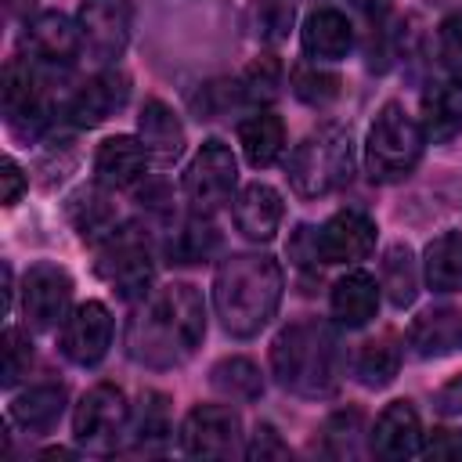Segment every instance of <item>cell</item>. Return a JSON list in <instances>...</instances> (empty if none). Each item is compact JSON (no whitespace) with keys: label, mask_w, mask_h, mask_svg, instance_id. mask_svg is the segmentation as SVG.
Segmentation results:
<instances>
[{"label":"cell","mask_w":462,"mask_h":462,"mask_svg":"<svg viewBox=\"0 0 462 462\" xmlns=\"http://www.w3.org/2000/svg\"><path fill=\"white\" fill-rule=\"evenodd\" d=\"M206 336V307L195 285L173 282L152 292L126 321V354L148 368H173Z\"/></svg>","instance_id":"1"},{"label":"cell","mask_w":462,"mask_h":462,"mask_svg":"<svg viewBox=\"0 0 462 462\" xmlns=\"http://www.w3.org/2000/svg\"><path fill=\"white\" fill-rule=\"evenodd\" d=\"M282 303V267L260 253H235L217 267L213 307L235 339L256 336Z\"/></svg>","instance_id":"2"},{"label":"cell","mask_w":462,"mask_h":462,"mask_svg":"<svg viewBox=\"0 0 462 462\" xmlns=\"http://www.w3.org/2000/svg\"><path fill=\"white\" fill-rule=\"evenodd\" d=\"M274 379L300 397H328L343 375L339 339L325 321H296L271 343Z\"/></svg>","instance_id":"3"},{"label":"cell","mask_w":462,"mask_h":462,"mask_svg":"<svg viewBox=\"0 0 462 462\" xmlns=\"http://www.w3.org/2000/svg\"><path fill=\"white\" fill-rule=\"evenodd\" d=\"M354 173V141L343 126H321L307 134L289 155V184L303 199L343 188Z\"/></svg>","instance_id":"4"},{"label":"cell","mask_w":462,"mask_h":462,"mask_svg":"<svg viewBox=\"0 0 462 462\" xmlns=\"http://www.w3.org/2000/svg\"><path fill=\"white\" fill-rule=\"evenodd\" d=\"M422 126L397 105H383L375 123L368 126V141H365V170L372 180L379 184H397L404 180L419 159H422Z\"/></svg>","instance_id":"5"},{"label":"cell","mask_w":462,"mask_h":462,"mask_svg":"<svg viewBox=\"0 0 462 462\" xmlns=\"http://www.w3.org/2000/svg\"><path fill=\"white\" fill-rule=\"evenodd\" d=\"M235 180H238V166L231 148L224 141H206L184 170V199L195 213L206 217L224 202H231Z\"/></svg>","instance_id":"6"},{"label":"cell","mask_w":462,"mask_h":462,"mask_svg":"<svg viewBox=\"0 0 462 462\" xmlns=\"http://www.w3.org/2000/svg\"><path fill=\"white\" fill-rule=\"evenodd\" d=\"M4 116L18 137H36L51 123V90L32 61H11L4 69Z\"/></svg>","instance_id":"7"},{"label":"cell","mask_w":462,"mask_h":462,"mask_svg":"<svg viewBox=\"0 0 462 462\" xmlns=\"http://www.w3.org/2000/svg\"><path fill=\"white\" fill-rule=\"evenodd\" d=\"M101 278H108L116 285L119 296H144L152 285V253H148V238L137 227H123L112 231L105 238L101 260H97Z\"/></svg>","instance_id":"8"},{"label":"cell","mask_w":462,"mask_h":462,"mask_svg":"<svg viewBox=\"0 0 462 462\" xmlns=\"http://www.w3.org/2000/svg\"><path fill=\"white\" fill-rule=\"evenodd\" d=\"M130 419V408H126V397L119 386L112 383H97L94 390L83 393V401L76 404V415H72V433L79 444L87 448H108L123 426Z\"/></svg>","instance_id":"9"},{"label":"cell","mask_w":462,"mask_h":462,"mask_svg":"<svg viewBox=\"0 0 462 462\" xmlns=\"http://www.w3.org/2000/svg\"><path fill=\"white\" fill-rule=\"evenodd\" d=\"M238 415L224 404H199L180 426V448L195 458H227L238 451Z\"/></svg>","instance_id":"10"},{"label":"cell","mask_w":462,"mask_h":462,"mask_svg":"<svg viewBox=\"0 0 462 462\" xmlns=\"http://www.w3.org/2000/svg\"><path fill=\"white\" fill-rule=\"evenodd\" d=\"M72 300V278L58 263H36L29 267L22 282V310L32 328H54L65 321Z\"/></svg>","instance_id":"11"},{"label":"cell","mask_w":462,"mask_h":462,"mask_svg":"<svg viewBox=\"0 0 462 462\" xmlns=\"http://www.w3.org/2000/svg\"><path fill=\"white\" fill-rule=\"evenodd\" d=\"M79 32L97 61H116L130 40V0H83Z\"/></svg>","instance_id":"12"},{"label":"cell","mask_w":462,"mask_h":462,"mask_svg":"<svg viewBox=\"0 0 462 462\" xmlns=\"http://www.w3.org/2000/svg\"><path fill=\"white\" fill-rule=\"evenodd\" d=\"M108 343H112V318H108V307L97 300L79 303L61 321V354L72 365H83V368L97 365L108 354Z\"/></svg>","instance_id":"13"},{"label":"cell","mask_w":462,"mask_h":462,"mask_svg":"<svg viewBox=\"0 0 462 462\" xmlns=\"http://www.w3.org/2000/svg\"><path fill=\"white\" fill-rule=\"evenodd\" d=\"M375 249V224L357 209H339L318 231V256L321 263H354Z\"/></svg>","instance_id":"14"},{"label":"cell","mask_w":462,"mask_h":462,"mask_svg":"<svg viewBox=\"0 0 462 462\" xmlns=\"http://www.w3.org/2000/svg\"><path fill=\"white\" fill-rule=\"evenodd\" d=\"M25 47L36 54V61L47 65H72L83 47V32L61 14V11H43L25 25Z\"/></svg>","instance_id":"15"},{"label":"cell","mask_w":462,"mask_h":462,"mask_svg":"<svg viewBox=\"0 0 462 462\" xmlns=\"http://www.w3.org/2000/svg\"><path fill=\"white\" fill-rule=\"evenodd\" d=\"M372 451L390 462L422 451V426L408 401H393L383 408V415L375 419V430H372Z\"/></svg>","instance_id":"16"},{"label":"cell","mask_w":462,"mask_h":462,"mask_svg":"<svg viewBox=\"0 0 462 462\" xmlns=\"http://www.w3.org/2000/svg\"><path fill=\"white\" fill-rule=\"evenodd\" d=\"M126 94H130L126 76L116 72V69H108V72L87 79V83L76 90V97L69 101L65 116H69L76 126H97V123L108 119L116 108H123Z\"/></svg>","instance_id":"17"},{"label":"cell","mask_w":462,"mask_h":462,"mask_svg":"<svg viewBox=\"0 0 462 462\" xmlns=\"http://www.w3.org/2000/svg\"><path fill=\"white\" fill-rule=\"evenodd\" d=\"M148 152L141 141L126 137V134H116L108 141H101L97 155H94V173H97V184L101 188H130L144 177L148 170Z\"/></svg>","instance_id":"18"},{"label":"cell","mask_w":462,"mask_h":462,"mask_svg":"<svg viewBox=\"0 0 462 462\" xmlns=\"http://www.w3.org/2000/svg\"><path fill=\"white\" fill-rule=\"evenodd\" d=\"M235 224L249 242H271L282 224V195L271 184H249L235 199Z\"/></svg>","instance_id":"19"},{"label":"cell","mask_w":462,"mask_h":462,"mask_svg":"<svg viewBox=\"0 0 462 462\" xmlns=\"http://www.w3.org/2000/svg\"><path fill=\"white\" fill-rule=\"evenodd\" d=\"M462 130V79H433L422 90V134L440 144Z\"/></svg>","instance_id":"20"},{"label":"cell","mask_w":462,"mask_h":462,"mask_svg":"<svg viewBox=\"0 0 462 462\" xmlns=\"http://www.w3.org/2000/svg\"><path fill=\"white\" fill-rule=\"evenodd\" d=\"M137 134H141V144L144 152L152 155V162L159 166H170L173 159H180L184 152V126L180 119L162 105V101H144L141 108V119H137Z\"/></svg>","instance_id":"21"},{"label":"cell","mask_w":462,"mask_h":462,"mask_svg":"<svg viewBox=\"0 0 462 462\" xmlns=\"http://www.w3.org/2000/svg\"><path fill=\"white\" fill-rule=\"evenodd\" d=\"M379 310V285L365 271H350L332 285V314L346 328H361Z\"/></svg>","instance_id":"22"},{"label":"cell","mask_w":462,"mask_h":462,"mask_svg":"<svg viewBox=\"0 0 462 462\" xmlns=\"http://www.w3.org/2000/svg\"><path fill=\"white\" fill-rule=\"evenodd\" d=\"M408 343L419 357H440V354H451L462 346V310H426L415 318L411 332H408Z\"/></svg>","instance_id":"23"},{"label":"cell","mask_w":462,"mask_h":462,"mask_svg":"<svg viewBox=\"0 0 462 462\" xmlns=\"http://www.w3.org/2000/svg\"><path fill=\"white\" fill-rule=\"evenodd\" d=\"M354 43V29L346 22V14L332 11V7H321L314 11L307 22H303V51L318 61H336L350 51Z\"/></svg>","instance_id":"24"},{"label":"cell","mask_w":462,"mask_h":462,"mask_svg":"<svg viewBox=\"0 0 462 462\" xmlns=\"http://www.w3.org/2000/svg\"><path fill=\"white\" fill-rule=\"evenodd\" d=\"M65 411V390L54 383L43 386H29L25 393H18L11 401V419L25 430V433H47Z\"/></svg>","instance_id":"25"},{"label":"cell","mask_w":462,"mask_h":462,"mask_svg":"<svg viewBox=\"0 0 462 462\" xmlns=\"http://www.w3.org/2000/svg\"><path fill=\"white\" fill-rule=\"evenodd\" d=\"M238 141H242V152L249 159V166H271L282 148H285V126L274 112H256L249 119H242L238 126Z\"/></svg>","instance_id":"26"},{"label":"cell","mask_w":462,"mask_h":462,"mask_svg":"<svg viewBox=\"0 0 462 462\" xmlns=\"http://www.w3.org/2000/svg\"><path fill=\"white\" fill-rule=\"evenodd\" d=\"M426 282L433 292L462 289V231H444L426 245Z\"/></svg>","instance_id":"27"},{"label":"cell","mask_w":462,"mask_h":462,"mask_svg":"<svg viewBox=\"0 0 462 462\" xmlns=\"http://www.w3.org/2000/svg\"><path fill=\"white\" fill-rule=\"evenodd\" d=\"M69 220H72V227L83 235V238H108L112 231H116V209H112V202L97 191V188H79L76 195H69Z\"/></svg>","instance_id":"28"},{"label":"cell","mask_w":462,"mask_h":462,"mask_svg":"<svg viewBox=\"0 0 462 462\" xmlns=\"http://www.w3.org/2000/svg\"><path fill=\"white\" fill-rule=\"evenodd\" d=\"M217 249H220V235L213 231L209 220H202V213H199L195 220L180 224V227L170 235V242H166L170 263H202V260H209Z\"/></svg>","instance_id":"29"},{"label":"cell","mask_w":462,"mask_h":462,"mask_svg":"<svg viewBox=\"0 0 462 462\" xmlns=\"http://www.w3.org/2000/svg\"><path fill=\"white\" fill-rule=\"evenodd\" d=\"M401 368V346L390 339V336H379V339H368L361 350H357V361H354V375L361 386H386Z\"/></svg>","instance_id":"30"},{"label":"cell","mask_w":462,"mask_h":462,"mask_svg":"<svg viewBox=\"0 0 462 462\" xmlns=\"http://www.w3.org/2000/svg\"><path fill=\"white\" fill-rule=\"evenodd\" d=\"M170 437V404L162 393L148 390L134 411V448L141 451H159Z\"/></svg>","instance_id":"31"},{"label":"cell","mask_w":462,"mask_h":462,"mask_svg":"<svg viewBox=\"0 0 462 462\" xmlns=\"http://www.w3.org/2000/svg\"><path fill=\"white\" fill-rule=\"evenodd\" d=\"M383 289L393 307H411L419 292V274L408 245H390L383 256Z\"/></svg>","instance_id":"32"},{"label":"cell","mask_w":462,"mask_h":462,"mask_svg":"<svg viewBox=\"0 0 462 462\" xmlns=\"http://www.w3.org/2000/svg\"><path fill=\"white\" fill-rule=\"evenodd\" d=\"M213 386L231 401H256L263 393V375L249 357H224L213 365Z\"/></svg>","instance_id":"33"},{"label":"cell","mask_w":462,"mask_h":462,"mask_svg":"<svg viewBox=\"0 0 462 462\" xmlns=\"http://www.w3.org/2000/svg\"><path fill=\"white\" fill-rule=\"evenodd\" d=\"M292 94L307 105H328L339 97V76L318 65H296L292 69Z\"/></svg>","instance_id":"34"},{"label":"cell","mask_w":462,"mask_h":462,"mask_svg":"<svg viewBox=\"0 0 462 462\" xmlns=\"http://www.w3.org/2000/svg\"><path fill=\"white\" fill-rule=\"evenodd\" d=\"M278 83H282V65H278L271 54H263V58H256V61L245 69V76H242V94H245V101H271V97L278 94Z\"/></svg>","instance_id":"35"},{"label":"cell","mask_w":462,"mask_h":462,"mask_svg":"<svg viewBox=\"0 0 462 462\" xmlns=\"http://www.w3.org/2000/svg\"><path fill=\"white\" fill-rule=\"evenodd\" d=\"M253 25L267 43H278L289 36L292 25V4L289 0H256L253 7Z\"/></svg>","instance_id":"36"},{"label":"cell","mask_w":462,"mask_h":462,"mask_svg":"<svg viewBox=\"0 0 462 462\" xmlns=\"http://www.w3.org/2000/svg\"><path fill=\"white\" fill-rule=\"evenodd\" d=\"M29 365H32V346H29V339L18 332V328H7L4 332V386H14L25 372H29Z\"/></svg>","instance_id":"37"},{"label":"cell","mask_w":462,"mask_h":462,"mask_svg":"<svg viewBox=\"0 0 462 462\" xmlns=\"http://www.w3.org/2000/svg\"><path fill=\"white\" fill-rule=\"evenodd\" d=\"M357 433H361V411H339L325 426V444H328L332 455H354L357 451L354 448Z\"/></svg>","instance_id":"38"},{"label":"cell","mask_w":462,"mask_h":462,"mask_svg":"<svg viewBox=\"0 0 462 462\" xmlns=\"http://www.w3.org/2000/svg\"><path fill=\"white\" fill-rule=\"evenodd\" d=\"M245 455H249V458H260V462H263V458H289V444L278 437L274 426L263 422V426L253 430V440H249Z\"/></svg>","instance_id":"39"},{"label":"cell","mask_w":462,"mask_h":462,"mask_svg":"<svg viewBox=\"0 0 462 462\" xmlns=\"http://www.w3.org/2000/svg\"><path fill=\"white\" fill-rule=\"evenodd\" d=\"M426 458H462V430H433L422 444Z\"/></svg>","instance_id":"40"},{"label":"cell","mask_w":462,"mask_h":462,"mask_svg":"<svg viewBox=\"0 0 462 462\" xmlns=\"http://www.w3.org/2000/svg\"><path fill=\"white\" fill-rule=\"evenodd\" d=\"M440 54L451 69L462 72V14H451L444 25H440Z\"/></svg>","instance_id":"41"},{"label":"cell","mask_w":462,"mask_h":462,"mask_svg":"<svg viewBox=\"0 0 462 462\" xmlns=\"http://www.w3.org/2000/svg\"><path fill=\"white\" fill-rule=\"evenodd\" d=\"M0 180H4V206H14V202L22 199V191H25V173L18 170L14 159H4V166H0Z\"/></svg>","instance_id":"42"},{"label":"cell","mask_w":462,"mask_h":462,"mask_svg":"<svg viewBox=\"0 0 462 462\" xmlns=\"http://www.w3.org/2000/svg\"><path fill=\"white\" fill-rule=\"evenodd\" d=\"M437 411L440 415H455V419H462V375H455L451 383H444L440 390H437Z\"/></svg>","instance_id":"43"},{"label":"cell","mask_w":462,"mask_h":462,"mask_svg":"<svg viewBox=\"0 0 462 462\" xmlns=\"http://www.w3.org/2000/svg\"><path fill=\"white\" fill-rule=\"evenodd\" d=\"M357 11H365L368 18H383L390 11V0H350Z\"/></svg>","instance_id":"44"}]
</instances>
